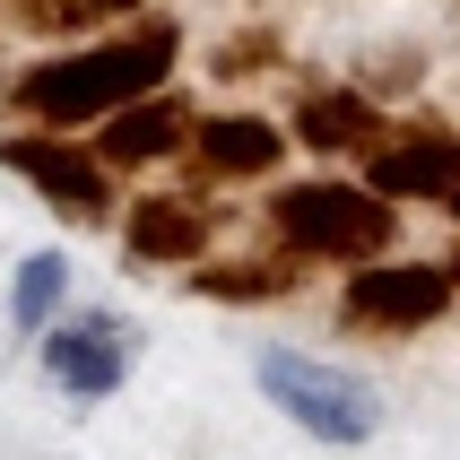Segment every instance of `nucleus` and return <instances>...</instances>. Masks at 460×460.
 Masks as SVG:
<instances>
[{"instance_id": "f257e3e1", "label": "nucleus", "mask_w": 460, "mask_h": 460, "mask_svg": "<svg viewBox=\"0 0 460 460\" xmlns=\"http://www.w3.org/2000/svg\"><path fill=\"white\" fill-rule=\"evenodd\" d=\"M174 52H182V35L165 18H148L130 35H113V44L70 52V61H35L18 78V104L35 122H96V113H122V104L156 96L165 70H174Z\"/></svg>"}, {"instance_id": "f03ea898", "label": "nucleus", "mask_w": 460, "mask_h": 460, "mask_svg": "<svg viewBox=\"0 0 460 460\" xmlns=\"http://www.w3.org/2000/svg\"><path fill=\"white\" fill-rule=\"evenodd\" d=\"M270 234L305 261H374L400 234V208L374 182H296L270 200Z\"/></svg>"}, {"instance_id": "7ed1b4c3", "label": "nucleus", "mask_w": 460, "mask_h": 460, "mask_svg": "<svg viewBox=\"0 0 460 460\" xmlns=\"http://www.w3.org/2000/svg\"><path fill=\"white\" fill-rule=\"evenodd\" d=\"M261 391L279 400V417H296L313 443H365L374 435V391L339 365H313V357H287V348H261Z\"/></svg>"}, {"instance_id": "20e7f679", "label": "nucleus", "mask_w": 460, "mask_h": 460, "mask_svg": "<svg viewBox=\"0 0 460 460\" xmlns=\"http://www.w3.org/2000/svg\"><path fill=\"white\" fill-rule=\"evenodd\" d=\"M452 287L460 279L435 270V261H374V270L348 279L339 322H348V331H426V322L452 313Z\"/></svg>"}, {"instance_id": "39448f33", "label": "nucleus", "mask_w": 460, "mask_h": 460, "mask_svg": "<svg viewBox=\"0 0 460 460\" xmlns=\"http://www.w3.org/2000/svg\"><path fill=\"white\" fill-rule=\"evenodd\" d=\"M0 165L9 174H26L35 191H44L61 217H78V226H96L104 208H113V191H104V156H87V148H70V139H0Z\"/></svg>"}, {"instance_id": "423d86ee", "label": "nucleus", "mask_w": 460, "mask_h": 460, "mask_svg": "<svg viewBox=\"0 0 460 460\" xmlns=\"http://www.w3.org/2000/svg\"><path fill=\"white\" fill-rule=\"evenodd\" d=\"M44 374L70 391V400H104V391H122V374H130V331L113 313H78V322H61V331L44 339Z\"/></svg>"}, {"instance_id": "0eeeda50", "label": "nucleus", "mask_w": 460, "mask_h": 460, "mask_svg": "<svg viewBox=\"0 0 460 460\" xmlns=\"http://www.w3.org/2000/svg\"><path fill=\"white\" fill-rule=\"evenodd\" d=\"M374 191L383 200H452L460 191V139L452 130H400L374 148Z\"/></svg>"}, {"instance_id": "6e6552de", "label": "nucleus", "mask_w": 460, "mask_h": 460, "mask_svg": "<svg viewBox=\"0 0 460 460\" xmlns=\"http://www.w3.org/2000/svg\"><path fill=\"white\" fill-rule=\"evenodd\" d=\"M287 139L296 148H322V156H374L383 148V113H374L365 87H313L296 104V122H287Z\"/></svg>"}, {"instance_id": "1a4fd4ad", "label": "nucleus", "mask_w": 460, "mask_h": 460, "mask_svg": "<svg viewBox=\"0 0 460 460\" xmlns=\"http://www.w3.org/2000/svg\"><path fill=\"white\" fill-rule=\"evenodd\" d=\"M191 104L182 96H139V104H122V113H104V165H156V156H174V148H191Z\"/></svg>"}, {"instance_id": "9d476101", "label": "nucleus", "mask_w": 460, "mask_h": 460, "mask_svg": "<svg viewBox=\"0 0 460 460\" xmlns=\"http://www.w3.org/2000/svg\"><path fill=\"white\" fill-rule=\"evenodd\" d=\"M208 226H217V208L156 191V200H139V208H130L122 243H130V261H200V252H208Z\"/></svg>"}, {"instance_id": "9b49d317", "label": "nucleus", "mask_w": 460, "mask_h": 460, "mask_svg": "<svg viewBox=\"0 0 460 460\" xmlns=\"http://www.w3.org/2000/svg\"><path fill=\"white\" fill-rule=\"evenodd\" d=\"M279 122H252V113H217V122L191 130V165L217 182H243V174H270L279 165Z\"/></svg>"}, {"instance_id": "f8f14e48", "label": "nucleus", "mask_w": 460, "mask_h": 460, "mask_svg": "<svg viewBox=\"0 0 460 460\" xmlns=\"http://www.w3.org/2000/svg\"><path fill=\"white\" fill-rule=\"evenodd\" d=\"M191 296H217V305H270V296H296V270H287V261H200Z\"/></svg>"}, {"instance_id": "ddd939ff", "label": "nucleus", "mask_w": 460, "mask_h": 460, "mask_svg": "<svg viewBox=\"0 0 460 460\" xmlns=\"http://www.w3.org/2000/svg\"><path fill=\"white\" fill-rule=\"evenodd\" d=\"M61 279H70V270H61V252H35V261L18 270V287H9L18 331H44V322H52V305H61Z\"/></svg>"}, {"instance_id": "4468645a", "label": "nucleus", "mask_w": 460, "mask_h": 460, "mask_svg": "<svg viewBox=\"0 0 460 460\" xmlns=\"http://www.w3.org/2000/svg\"><path fill=\"white\" fill-rule=\"evenodd\" d=\"M122 9H139V0H18V18L35 26V35H78V26L122 18Z\"/></svg>"}, {"instance_id": "2eb2a0df", "label": "nucleus", "mask_w": 460, "mask_h": 460, "mask_svg": "<svg viewBox=\"0 0 460 460\" xmlns=\"http://www.w3.org/2000/svg\"><path fill=\"white\" fill-rule=\"evenodd\" d=\"M279 26H252V35H234V44H217V78H261V70H279Z\"/></svg>"}, {"instance_id": "dca6fc26", "label": "nucleus", "mask_w": 460, "mask_h": 460, "mask_svg": "<svg viewBox=\"0 0 460 460\" xmlns=\"http://www.w3.org/2000/svg\"><path fill=\"white\" fill-rule=\"evenodd\" d=\"M443 208H452V217H460V191H452V200H443Z\"/></svg>"}, {"instance_id": "f3484780", "label": "nucleus", "mask_w": 460, "mask_h": 460, "mask_svg": "<svg viewBox=\"0 0 460 460\" xmlns=\"http://www.w3.org/2000/svg\"><path fill=\"white\" fill-rule=\"evenodd\" d=\"M452 279H460V261H452Z\"/></svg>"}]
</instances>
